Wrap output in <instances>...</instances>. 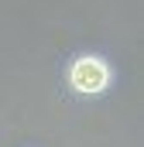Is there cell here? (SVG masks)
Wrapping results in <instances>:
<instances>
[{"label":"cell","instance_id":"cell-1","mask_svg":"<svg viewBox=\"0 0 144 147\" xmlns=\"http://www.w3.org/2000/svg\"><path fill=\"white\" fill-rule=\"evenodd\" d=\"M117 82H120L117 65L103 51H75L62 65V86H65V92L72 99H82V103L107 99L117 89Z\"/></svg>","mask_w":144,"mask_h":147}]
</instances>
